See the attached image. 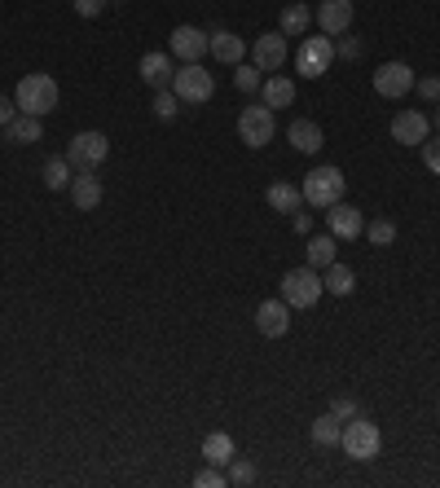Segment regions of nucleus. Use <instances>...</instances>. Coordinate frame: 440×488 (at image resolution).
<instances>
[{"label":"nucleus","instance_id":"nucleus-21","mask_svg":"<svg viewBox=\"0 0 440 488\" xmlns=\"http://www.w3.org/2000/svg\"><path fill=\"white\" fill-rule=\"evenodd\" d=\"M286 141H291V145H295L300 155H317L326 136H322V128H317L313 119H295V124L286 128Z\"/></svg>","mask_w":440,"mask_h":488},{"label":"nucleus","instance_id":"nucleus-36","mask_svg":"<svg viewBox=\"0 0 440 488\" xmlns=\"http://www.w3.org/2000/svg\"><path fill=\"white\" fill-rule=\"evenodd\" d=\"M335 58H348V62H357V58H361V40H357V35H343V40L335 44Z\"/></svg>","mask_w":440,"mask_h":488},{"label":"nucleus","instance_id":"nucleus-6","mask_svg":"<svg viewBox=\"0 0 440 488\" xmlns=\"http://www.w3.org/2000/svg\"><path fill=\"white\" fill-rule=\"evenodd\" d=\"M322 273L304 264V268H286V277H282V299L291 304V308H313L317 299H322Z\"/></svg>","mask_w":440,"mask_h":488},{"label":"nucleus","instance_id":"nucleus-38","mask_svg":"<svg viewBox=\"0 0 440 488\" xmlns=\"http://www.w3.org/2000/svg\"><path fill=\"white\" fill-rule=\"evenodd\" d=\"M102 9H106V0H75V14L80 18H98Z\"/></svg>","mask_w":440,"mask_h":488},{"label":"nucleus","instance_id":"nucleus-18","mask_svg":"<svg viewBox=\"0 0 440 488\" xmlns=\"http://www.w3.org/2000/svg\"><path fill=\"white\" fill-rule=\"evenodd\" d=\"M304 256H308V264L322 273V268H331L335 264V256H339V238L326 229V233H313L308 238V247H304Z\"/></svg>","mask_w":440,"mask_h":488},{"label":"nucleus","instance_id":"nucleus-22","mask_svg":"<svg viewBox=\"0 0 440 488\" xmlns=\"http://www.w3.org/2000/svg\"><path fill=\"white\" fill-rule=\"evenodd\" d=\"M265 198H269L273 211L291 216V211H300V202H304V190H300V185H291V181H277V185H269V190H265Z\"/></svg>","mask_w":440,"mask_h":488},{"label":"nucleus","instance_id":"nucleus-42","mask_svg":"<svg viewBox=\"0 0 440 488\" xmlns=\"http://www.w3.org/2000/svg\"><path fill=\"white\" fill-rule=\"evenodd\" d=\"M115 5H124V0H115Z\"/></svg>","mask_w":440,"mask_h":488},{"label":"nucleus","instance_id":"nucleus-39","mask_svg":"<svg viewBox=\"0 0 440 488\" xmlns=\"http://www.w3.org/2000/svg\"><path fill=\"white\" fill-rule=\"evenodd\" d=\"M18 115V106H9V98L0 93V128H9V119Z\"/></svg>","mask_w":440,"mask_h":488},{"label":"nucleus","instance_id":"nucleus-23","mask_svg":"<svg viewBox=\"0 0 440 488\" xmlns=\"http://www.w3.org/2000/svg\"><path fill=\"white\" fill-rule=\"evenodd\" d=\"M203 462L207 466H229L234 462V436H225V431L203 436Z\"/></svg>","mask_w":440,"mask_h":488},{"label":"nucleus","instance_id":"nucleus-26","mask_svg":"<svg viewBox=\"0 0 440 488\" xmlns=\"http://www.w3.org/2000/svg\"><path fill=\"white\" fill-rule=\"evenodd\" d=\"M40 176H44V185L49 190H70V176H75V167H70L67 155H58V159H49L40 167Z\"/></svg>","mask_w":440,"mask_h":488},{"label":"nucleus","instance_id":"nucleus-15","mask_svg":"<svg viewBox=\"0 0 440 488\" xmlns=\"http://www.w3.org/2000/svg\"><path fill=\"white\" fill-rule=\"evenodd\" d=\"M313 23L322 27V35H343L352 27V0H322Z\"/></svg>","mask_w":440,"mask_h":488},{"label":"nucleus","instance_id":"nucleus-13","mask_svg":"<svg viewBox=\"0 0 440 488\" xmlns=\"http://www.w3.org/2000/svg\"><path fill=\"white\" fill-rule=\"evenodd\" d=\"M256 330H260L265 339H282V334L291 330V304H286V299H265V304L256 308Z\"/></svg>","mask_w":440,"mask_h":488},{"label":"nucleus","instance_id":"nucleus-19","mask_svg":"<svg viewBox=\"0 0 440 488\" xmlns=\"http://www.w3.org/2000/svg\"><path fill=\"white\" fill-rule=\"evenodd\" d=\"M207 53H211V58H220V62L238 66L242 58H247V40H242V35H234V32H211Z\"/></svg>","mask_w":440,"mask_h":488},{"label":"nucleus","instance_id":"nucleus-31","mask_svg":"<svg viewBox=\"0 0 440 488\" xmlns=\"http://www.w3.org/2000/svg\"><path fill=\"white\" fill-rule=\"evenodd\" d=\"M225 475H229V484H251V480H256V466H251L247 457H234V462L225 466Z\"/></svg>","mask_w":440,"mask_h":488},{"label":"nucleus","instance_id":"nucleus-1","mask_svg":"<svg viewBox=\"0 0 440 488\" xmlns=\"http://www.w3.org/2000/svg\"><path fill=\"white\" fill-rule=\"evenodd\" d=\"M58 80L53 75H44V70H35V75H23L18 80V89H14V106L23 110V115H49V110H58Z\"/></svg>","mask_w":440,"mask_h":488},{"label":"nucleus","instance_id":"nucleus-27","mask_svg":"<svg viewBox=\"0 0 440 488\" xmlns=\"http://www.w3.org/2000/svg\"><path fill=\"white\" fill-rule=\"evenodd\" d=\"M5 132H9V141H14V145H32V141H40V119L18 110V115L9 119V128H5Z\"/></svg>","mask_w":440,"mask_h":488},{"label":"nucleus","instance_id":"nucleus-5","mask_svg":"<svg viewBox=\"0 0 440 488\" xmlns=\"http://www.w3.org/2000/svg\"><path fill=\"white\" fill-rule=\"evenodd\" d=\"M335 66V35H304L295 49V70L304 80H322Z\"/></svg>","mask_w":440,"mask_h":488},{"label":"nucleus","instance_id":"nucleus-29","mask_svg":"<svg viewBox=\"0 0 440 488\" xmlns=\"http://www.w3.org/2000/svg\"><path fill=\"white\" fill-rule=\"evenodd\" d=\"M265 80H260V70H256V62H238L234 66V89L238 93H256Z\"/></svg>","mask_w":440,"mask_h":488},{"label":"nucleus","instance_id":"nucleus-10","mask_svg":"<svg viewBox=\"0 0 440 488\" xmlns=\"http://www.w3.org/2000/svg\"><path fill=\"white\" fill-rule=\"evenodd\" d=\"M247 53H251L256 70H282V66H286V58H291V49H286V35H282V32L256 35V44H251Z\"/></svg>","mask_w":440,"mask_h":488},{"label":"nucleus","instance_id":"nucleus-28","mask_svg":"<svg viewBox=\"0 0 440 488\" xmlns=\"http://www.w3.org/2000/svg\"><path fill=\"white\" fill-rule=\"evenodd\" d=\"M308 27H313V9L308 5H286L282 9V27H277L282 35H304Z\"/></svg>","mask_w":440,"mask_h":488},{"label":"nucleus","instance_id":"nucleus-12","mask_svg":"<svg viewBox=\"0 0 440 488\" xmlns=\"http://www.w3.org/2000/svg\"><path fill=\"white\" fill-rule=\"evenodd\" d=\"M207 44H211V35L199 32V27H176V32L168 35V49L176 62H199L207 53Z\"/></svg>","mask_w":440,"mask_h":488},{"label":"nucleus","instance_id":"nucleus-41","mask_svg":"<svg viewBox=\"0 0 440 488\" xmlns=\"http://www.w3.org/2000/svg\"><path fill=\"white\" fill-rule=\"evenodd\" d=\"M436 132H440V106H436Z\"/></svg>","mask_w":440,"mask_h":488},{"label":"nucleus","instance_id":"nucleus-35","mask_svg":"<svg viewBox=\"0 0 440 488\" xmlns=\"http://www.w3.org/2000/svg\"><path fill=\"white\" fill-rule=\"evenodd\" d=\"M331 414H335L339 423H348V418H357L361 409H357V400H352V396H335V400H331Z\"/></svg>","mask_w":440,"mask_h":488},{"label":"nucleus","instance_id":"nucleus-9","mask_svg":"<svg viewBox=\"0 0 440 488\" xmlns=\"http://www.w3.org/2000/svg\"><path fill=\"white\" fill-rule=\"evenodd\" d=\"M374 93L388 98V101L414 93V70H409L406 62H383L379 70H374Z\"/></svg>","mask_w":440,"mask_h":488},{"label":"nucleus","instance_id":"nucleus-34","mask_svg":"<svg viewBox=\"0 0 440 488\" xmlns=\"http://www.w3.org/2000/svg\"><path fill=\"white\" fill-rule=\"evenodd\" d=\"M418 150H423V167H427L432 176H440V136H436V141L427 136V141H423Z\"/></svg>","mask_w":440,"mask_h":488},{"label":"nucleus","instance_id":"nucleus-11","mask_svg":"<svg viewBox=\"0 0 440 488\" xmlns=\"http://www.w3.org/2000/svg\"><path fill=\"white\" fill-rule=\"evenodd\" d=\"M326 229L335 233L339 242H352V238H361V233H366L361 207H352V202H335V207H326Z\"/></svg>","mask_w":440,"mask_h":488},{"label":"nucleus","instance_id":"nucleus-24","mask_svg":"<svg viewBox=\"0 0 440 488\" xmlns=\"http://www.w3.org/2000/svg\"><path fill=\"white\" fill-rule=\"evenodd\" d=\"M322 286H326V295H339V299H343V295L357 291V273H352L348 264L335 260L331 268H322Z\"/></svg>","mask_w":440,"mask_h":488},{"label":"nucleus","instance_id":"nucleus-4","mask_svg":"<svg viewBox=\"0 0 440 488\" xmlns=\"http://www.w3.org/2000/svg\"><path fill=\"white\" fill-rule=\"evenodd\" d=\"M304 202L308 207H317V211H326V207H335V202H343V172L339 167H313L304 176Z\"/></svg>","mask_w":440,"mask_h":488},{"label":"nucleus","instance_id":"nucleus-3","mask_svg":"<svg viewBox=\"0 0 440 488\" xmlns=\"http://www.w3.org/2000/svg\"><path fill=\"white\" fill-rule=\"evenodd\" d=\"M172 93L181 98V106H203L216 93V80L203 62H181L176 75H172Z\"/></svg>","mask_w":440,"mask_h":488},{"label":"nucleus","instance_id":"nucleus-16","mask_svg":"<svg viewBox=\"0 0 440 488\" xmlns=\"http://www.w3.org/2000/svg\"><path fill=\"white\" fill-rule=\"evenodd\" d=\"M136 75H141L150 89H172V75H176L172 53H145V58L136 62Z\"/></svg>","mask_w":440,"mask_h":488},{"label":"nucleus","instance_id":"nucleus-17","mask_svg":"<svg viewBox=\"0 0 440 488\" xmlns=\"http://www.w3.org/2000/svg\"><path fill=\"white\" fill-rule=\"evenodd\" d=\"M70 202H75L80 211H93V207L102 202V181H98L93 172H75V176H70Z\"/></svg>","mask_w":440,"mask_h":488},{"label":"nucleus","instance_id":"nucleus-14","mask_svg":"<svg viewBox=\"0 0 440 488\" xmlns=\"http://www.w3.org/2000/svg\"><path fill=\"white\" fill-rule=\"evenodd\" d=\"M427 136H432V124H427L423 110H401V115L392 119V141H397V145H423Z\"/></svg>","mask_w":440,"mask_h":488},{"label":"nucleus","instance_id":"nucleus-30","mask_svg":"<svg viewBox=\"0 0 440 488\" xmlns=\"http://www.w3.org/2000/svg\"><path fill=\"white\" fill-rule=\"evenodd\" d=\"M366 238H370V247H392L397 242V225L392 221H370L366 225Z\"/></svg>","mask_w":440,"mask_h":488},{"label":"nucleus","instance_id":"nucleus-8","mask_svg":"<svg viewBox=\"0 0 440 488\" xmlns=\"http://www.w3.org/2000/svg\"><path fill=\"white\" fill-rule=\"evenodd\" d=\"M273 132H277V119H273V110L265 101H260V106H247V110L238 115V141L251 145V150H265L273 141Z\"/></svg>","mask_w":440,"mask_h":488},{"label":"nucleus","instance_id":"nucleus-2","mask_svg":"<svg viewBox=\"0 0 440 488\" xmlns=\"http://www.w3.org/2000/svg\"><path fill=\"white\" fill-rule=\"evenodd\" d=\"M339 449L352 457V462H374L379 449H383V431L370 423V418H348L343 423V436H339Z\"/></svg>","mask_w":440,"mask_h":488},{"label":"nucleus","instance_id":"nucleus-40","mask_svg":"<svg viewBox=\"0 0 440 488\" xmlns=\"http://www.w3.org/2000/svg\"><path fill=\"white\" fill-rule=\"evenodd\" d=\"M295 229H300V233H313V216H308V211H295Z\"/></svg>","mask_w":440,"mask_h":488},{"label":"nucleus","instance_id":"nucleus-25","mask_svg":"<svg viewBox=\"0 0 440 488\" xmlns=\"http://www.w3.org/2000/svg\"><path fill=\"white\" fill-rule=\"evenodd\" d=\"M308 436H313V445H322V449H335L339 436H343V423H339L335 414L326 409L322 418H313V427H308Z\"/></svg>","mask_w":440,"mask_h":488},{"label":"nucleus","instance_id":"nucleus-7","mask_svg":"<svg viewBox=\"0 0 440 488\" xmlns=\"http://www.w3.org/2000/svg\"><path fill=\"white\" fill-rule=\"evenodd\" d=\"M106 155H110V136L98 128H89V132H75L70 136V145H67V159L75 172H93L98 163H106Z\"/></svg>","mask_w":440,"mask_h":488},{"label":"nucleus","instance_id":"nucleus-37","mask_svg":"<svg viewBox=\"0 0 440 488\" xmlns=\"http://www.w3.org/2000/svg\"><path fill=\"white\" fill-rule=\"evenodd\" d=\"M418 98L423 101H440V75H427V80H414Z\"/></svg>","mask_w":440,"mask_h":488},{"label":"nucleus","instance_id":"nucleus-32","mask_svg":"<svg viewBox=\"0 0 440 488\" xmlns=\"http://www.w3.org/2000/svg\"><path fill=\"white\" fill-rule=\"evenodd\" d=\"M176 110H181V98H176L172 89H159V98H154V115H159V119H176Z\"/></svg>","mask_w":440,"mask_h":488},{"label":"nucleus","instance_id":"nucleus-33","mask_svg":"<svg viewBox=\"0 0 440 488\" xmlns=\"http://www.w3.org/2000/svg\"><path fill=\"white\" fill-rule=\"evenodd\" d=\"M229 484V475H225V466H207L194 475V488H225Z\"/></svg>","mask_w":440,"mask_h":488},{"label":"nucleus","instance_id":"nucleus-20","mask_svg":"<svg viewBox=\"0 0 440 488\" xmlns=\"http://www.w3.org/2000/svg\"><path fill=\"white\" fill-rule=\"evenodd\" d=\"M260 101H265L269 110L295 106V80H286V75H269V80L260 84Z\"/></svg>","mask_w":440,"mask_h":488}]
</instances>
